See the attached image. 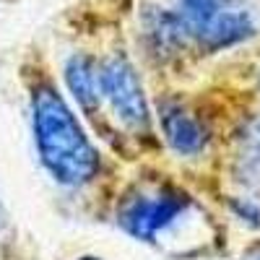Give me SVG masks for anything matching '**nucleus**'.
<instances>
[{"label":"nucleus","mask_w":260,"mask_h":260,"mask_svg":"<svg viewBox=\"0 0 260 260\" xmlns=\"http://www.w3.org/2000/svg\"><path fill=\"white\" fill-rule=\"evenodd\" d=\"M34 141L42 167L60 185H83L99 169V154L57 89L39 86L31 99Z\"/></svg>","instance_id":"f257e3e1"},{"label":"nucleus","mask_w":260,"mask_h":260,"mask_svg":"<svg viewBox=\"0 0 260 260\" xmlns=\"http://www.w3.org/2000/svg\"><path fill=\"white\" fill-rule=\"evenodd\" d=\"M192 211L190 195L167 182H141L125 192L117 219L120 226L141 242H159L177 229Z\"/></svg>","instance_id":"f03ea898"},{"label":"nucleus","mask_w":260,"mask_h":260,"mask_svg":"<svg viewBox=\"0 0 260 260\" xmlns=\"http://www.w3.org/2000/svg\"><path fill=\"white\" fill-rule=\"evenodd\" d=\"M99 86H102V99L112 110V117L125 130L141 133L148 127V102L133 62L120 55L104 60L99 65Z\"/></svg>","instance_id":"7ed1b4c3"},{"label":"nucleus","mask_w":260,"mask_h":260,"mask_svg":"<svg viewBox=\"0 0 260 260\" xmlns=\"http://www.w3.org/2000/svg\"><path fill=\"white\" fill-rule=\"evenodd\" d=\"M159 120L164 138L172 151L182 156H195L208 146V130L206 125L195 117L187 107L177 99H164L159 104Z\"/></svg>","instance_id":"20e7f679"},{"label":"nucleus","mask_w":260,"mask_h":260,"mask_svg":"<svg viewBox=\"0 0 260 260\" xmlns=\"http://www.w3.org/2000/svg\"><path fill=\"white\" fill-rule=\"evenodd\" d=\"M65 81H68V89L83 112L99 110L102 86H99V65L94 60H89L86 55H73L65 62Z\"/></svg>","instance_id":"39448f33"},{"label":"nucleus","mask_w":260,"mask_h":260,"mask_svg":"<svg viewBox=\"0 0 260 260\" xmlns=\"http://www.w3.org/2000/svg\"><path fill=\"white\" fill-rule=\"evenodd\" d=\"M229 8H234V0H177L175 13L185 24L190 39H201L203 31Z\"/></svg>","instance_id":"423d86ee"},{"label":"nucleus","mask_w":260,"mask_h":260,"mask_svg":"<svg viewBox=\"0 0 260 260\" xmlns=\"http://www.w3.org/2000/svg\"><path fill=\"white\" fill-rule=\"evenodd\" d=\"M148 39L154 42V45L161 50V52H172V50H177L182 47L185 42L190 39L185 24L180 21V16L175 11H161V8H151L148 16Z\"/></svg>","instance_id":"0eeeda50"},{"label":"nucleus","mask_w":260,"mask_h":260,"mask_svg":"<svg viewBox=\"0 0 260 260\" xmlns=\"http://www.w3.org/2000/svg\"><path fill=\"white\" fill-rule=\"evenodd\" d=\"M242 172L250 182L260 180V117L250 122L242 136Z\"/></svg>","instance_id":"6e6552de"},{"label":"nucleus","mask_w":260,"mask_h":260,"mask_svg":"<svg viewBox=\"0 0 260 260\" xmlns=\"http://www.w3.org/2000/svg\"><path fill=\"white\" fill-rule=\"evenodd\" d=\"M242 260H260V245H255V247H250L245 255H242Z\"/></svg>","instance_id":"1a4fd4ad"},{"label":"nucleus","mask_w":260,"mask_h":260,"mask_svg":"<svg viewBox=\"0 0 260 260\" xmlns=\"http://www.w3.org/2000/svg\"><path fill=\"white\" fill-rule=\"evenodd\" d=\"M81 260H96V257H81Z\"/></svg>","instance_id":"9d476101"}]
</instances>
